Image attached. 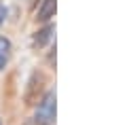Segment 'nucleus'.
<instances>
[{
  "label": "nucleus",
  "mask_w": 127,
  "mask_h": 125,
  "mask_svg": "<svg viewBox=\"0 0 127 125\" xmlns=\"http://www.w3.org/2000/svg\"><path fill=\"white\" fill-rule=\"evenodd\" d=\"M55 110H57V104H55V91L45 93V98L38 102L36 115H34V125H53L55 123Z\"/></svg>",
  "instance_id": "obj_1"
},
{
  "label": "nucleus",
  "mask_w": 127,
  "mask_h": 125,
  "mask_svg": "<svg viewBox=\"0 0 127 125\" xmlns=\"http://www.w3.org/2000/svg\"><path fill=\"white\" fill-rule=\"evenodd\" d=\"M42 89H45V76L40 72H34L30 76V83H28V89H26V104H36Z\"/></svg>",
  "instance_id": "obj_2"
},
{
  "label": "nucleus",
  "mask_w": 127,
  "mask_h": 125,
  "mask_svg": "<svg viewBox=\"0 0 127 125\" xmlns=\"http://www.w3.org/2000/svg\"><path fill=\"white\" fill-rule=\"evenodd\" d=\"M55 9H57V0H42L40 6H38L36 19L38 21H49V19L55 15Z\"/></svg>",
  "instance_id": "obj_3"
},
{
  "label": "nucleus",
  "mask_w": 127,
  "mask_h": 125,
  "mask_svg": "<svg viewBox=\"0 0 127 125\" xmlns=\"http://www.w3.org/2000/svg\"><path fill=\"white\" fill-rule=\"evenodd\" d=\"M11 59V40L0 36V70H4Z\"/></svg>",
  "instance_id": "obj_4"
},
{
  "label": "nucleus",
  "mask_w": 127,
  "mask_h": 125,
  "mask_svg": "<svg viewBox=\"0 0 127 125\" xmlns=\"http://www.w3.org/2000/svg\"><path fill=\"white\" fill-rule=\"evenodd\" d=\"M53 32H55L53 26H45L42 30H38L36 36H34V47H38V49H40V47H45L47 42L51 40V34H53Z\"/></svg>",
  "instance_id": "obj_5"
},
{
  "label": "nucleus",
  "mask_w": 127,
  "mask_h": 125,
  "mask_svg": "<svg viewBox=\"0 0 127 125\" xmlns=\"http://www.w3.org/2000/svg\"><path fill=\"white\" fill-rule=\"evenodd\" d=\"M4 19H6V6H4V4H0V26L4 23Z\"/></svg>",
  "instance_id": "obj_6"
},
{
  "label": "nucleus",
  "mask_w": 127,
  "mask_h": 125,
  "mask_svg": "<svg viewBox=\"0 0 127 125\" xmlns=\"http://www.w3.org/2000/svg\"><path fill=\"white\" fill-rule=\"evenodd\" d=\"M0 125H2V121H0Z\"/></svg>",
  "instance_id": "obj_7"
}]
</instances>
